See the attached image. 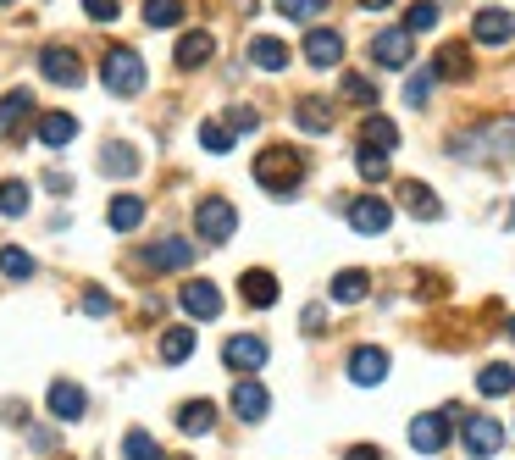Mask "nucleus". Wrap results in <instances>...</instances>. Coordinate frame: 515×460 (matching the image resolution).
I'll list each match as a JSON object with an SVG mask.
<instances>
[{
    "instance_id": "nucleus-23",
    "label": "nucleus",
    "mask_w": 515,
    "mask_h": 460,
    "mask_svg": "<svg viewBox=\"0 0 515 460\" xmlns=\"http://www.w3.org/2000/svg\"><path fill=\"white\" fill-rule=\"evenodd\" d=\"M250 61L261 67V73H283V67H288V45H283V39H272V34H255L250 39Z\"/></svg>"
},
{
    "instance_id": "nucleus-15",
    "label": "nucleus",
    "mask_w": 515,
    "mask_h": 460,
    "mask_svg": "<svg viewBox=\"0 0 515 460\" xmlns=\"http://www.w3.org/2000/svg\"><path fill=\"white\" fill-rule=\"evenodd\" d=\"M266 411H272V394H266L255 377H239V383H233V416H239V422H266Z\"/></svg>"
},
{
    "instance_id": "nucleus-37",
    "label": "nucleus",
    "mask_w": 515,
    "mask_h": 460,
    "mask_svg": "<svg viewBox=\"0 0 515 460\" xmlns=\"http://www.w3.org/2000/svg\"><path fill=\"white\" fill-rule=\"evenodd\" d=\"M338 95H344V100H355V106H377L372 78H360V73H344V78H338Z\"/></svg>"
},
{
    "instance_id": "nucleus-22",
    "label": "nucleus",
    "mask_w": 515,
    "mask_h": 460,
    "mask_svg": "<svg viewBox=\"0 0 515 460\" xmlns=\"http://www.w3.org/2000/svg\"><path fill=\"white\" fill-rule=\"evenodd\" d=\"M432 78H449V84L471 78V50L466 45H444L438 56H432Z\"/></svg>"
},
{
    "instance_id": "nucleus-20",
    "label": "nucleus",
    "mask_w": 515,
    "mask_h": 460,
    "mask_svg": "<svg viewBox=\"0 0 515 460\" xmlns=\"http://www.w3.org/2000/svg\"><path fill=\"white\" fill-rule=\"evenodd\" d=\"M239 294H244V305H255V311H272L277 305V278L266 267H250L239 278Z\"/></svg>"
},
{
    "instance_id": "nucleus-46",
    "label": "nucleus",
    "mask_w": 515,
    "mask_h": 460,
    "mask_svg": "<svg viewBox=\"0 0 515 460\" xmlns=\"http://www.w3.org/2000/svg\"><path fill=\"white\" fill-rule=\"evenodd\" d=\"M344 460H388V455H383L377 444H349V449H344Z\"/></svg>"
},
{
    "instance_id": "nucleus-21",
    "label": "nucleus",
    "mask_w": 515,
    "mask_h": 460,
    "mask_svg": "<svg viewBox=\"0 0 515 460\" xmlns=\"http://www.w3.org/2000/svg\"><path fill=\"white\" fill-rule=\"evenodd\" d=\"M72 139H78V117H67V111H45V117H39V145L61 150V145H72Z\"/></svg>"
},
{
    "instance_id": "nucleus-25",
    "label": "nucleus",
    "mask_w": 515,
    "mask_h": 460,
    "mask_svg": "<svg viewBox=\"0 0 515 460\" xmlns=\"http://www.w3.org/2000/svg\"><path fill=\"white\" fill-rule=\"evenodd\" d=\"M211 427H216V405H211V400H189V405H178V433L200 438V433H211Z\"/></svg>"
},
{
    "instance_id": "nucleus-4",
    "label": "nucleus",
    "mask_w": 515,
    "mask_h": 460,
    "mask_svg": "<svg viewBox=\"0 0 515 460\" xmlns=\"http://www.w3.org/2000/svg\"><path fill=\"white\" fill-rule=\"evenodd\" d=\"M194 233H200L205 244H228L233 233H239V211H233V200L205 194L200 206H194Z\"/></svg>"
},
{
    "instance_id": "nucleus-48",
    "label": "nucleus",
    "mask_w": 515,
    "mask_h": 460,
    "mask_svg": "<svg viewBox=\"0 0 515 460\" xmlns=\"http://www.w3.org/2000/svg\"><path fill=\"white\" fill-rule=\"evenodd\" d=\"M360 6H366V12H388V6H394V0H360Z\"/></svg>"
},
{
    "instance_id": "nucleus-30",
    "label": "nucleus",
    "mask_w": 515,
    "mask_h": 460,
    "mask_svg": "<svg viewBox=\"0 0 515 460\" xmlns=\"http://www.w3.org/2000/svg\"><path fill=\"white\" fill-rule=\"evenodd\" d=\"M360 145H366V150H394V145H399V128H394L388 117H377V111H372V117L360 122Z\"/></svg>"
},
{
    "instance_id": "nucleus-5",
    "label": "nucleus",
    "mask_w": 515,
    "mask_h": 460,
    "mask_svg": "<svg viewBox=\"0 0 515 460\" xmlns=\"http://www.w3.org/2000/svg\"><path fill=\"white\" fill-rule=\"evenodd\" d=\"M455 416L460 411H427V416H416L410 422V449H421V455H444L449 449V433H455Z\"/></svg>"
},
{
    "instance_id": "nucleus-36",
    "label": "nucleus",
    "mask_w": 515,
    "mask_h": 460,
    "mask_svg": "<svg viewBox=\"0 0 515 460\" xmlns=\"http://www.w3.org/2000/svg\"><path fill=\"white\" fill-rule=\"evenodd\" d=\"M438 17H444V6H438V0H416V6H410V17H405V28H410V34H432V28H438Z\"/></svg>"
},
{
    "instance_id": "nucleus-32",
    "label": "nucleus",
    "mask_w": 515,
    "mask_h": 460,
    "mask_svg": "<svg viewBox=\"0 0 515 460\" xmlns=\"http://www.w3.org/2000/svg\"><path fill=\"white\" fill-rule=\"evenodd\" d=\"M189 355H194V327H167V333H161V361L178 366V361H189Z\"/></svg>"
},
{
    "instance_id": "nucleus-12",
    "label": "nucleus",
    "mask_w": 515,
    "mask_h": 460,
    "mask_svg": "<svg viewBox=\"0 0 515 460\" xmlns=\"http://www.w3.org/2000/svg\"><path fill=\"white\" fill-rule=\"evenodd\" d=\"M471 39H477V45H510L515 39V12H504V6H482V12L471 17Z\"/></svg>"
},
{
    "instance_id": "nucleus-29",
    "label": "nucleus",
    "mask_w": 515,
    "mask_h": 460,
    "mask_svg": "<svg viewBox=\"0 0 515 460\" xmlns=\"http://www.w3.org/2000/svg\"><path fill=\"white\" fill-rule=\"evenodd\" d=\"M100 172H106V178H133V172H139V150L133 145H106L100 150Z\"/></svg>"
},
{
    "instance_id": "nucleus-51",
    "label": "nucleus",
    "mask_w": 515,
    "mask_h": 460,
    "mask_svg": "<svg viewBox=\"0 0 515 460\" xmlns=\"http://www.w3.org/2000/svg\"><path fill=\"white\" fill-rule=\"evenodd\" d=\"M178 460H183V455H178Z\"/></svg>"
},
{
    "instance_id": "nucleus-13",
    "label": "nucleus",
    "mask_w": 515,
    "mask_h": 460,
    "mask_svg": "<svg viewBox=\"0 0 515 460\" xmlns=\"http://www.w3.org/2000/svg\"><path fill=\"white\" fill-rule=\"evenodd\" d=\"M194 261V239H156L144 250V267L150 272H183Z\"/></svg>"
},
{
    "instance_id": "nucleus-40",
    "label": "nucleus",
    "mask_w": 515,
    "mask_h": 460,
    "mask_svg": "<svg viewBox=\"0 0 515 460\" xmlns=\"http://www.w3.org/2000/svg\"><path fill=\"white\" fill-rule=\"evenodd\" d=\"M0 272H6V278H34V255L6 244V250H0Z\"/></svg>"
},
{
    "instance_id": "nucleus-33",
    "label": "nucleus",
    "mask_w": 515,
    "mask_h": 460,
    "mask_svg": "<svg viewBox=\"0 0 515 460\" xmlns=\"http://www.w3.org/2000/svg\"><path fill=\"white\" fill-rule=\"evenodd\" d=\"M144 23L150 28H178L183 23V0H144Z\"/></svg>"
},
{
    "instance_id": "nucleus-17",
    "label": "nucleus",
    "mask_w": 515,
    "mask_h": 460,
    "mask_svg": "<svg viewBox=\"0 0 515 460\" xmlns=\"http://www.w3.org/2000/svg\"><path fill=\"white\" fill-rule=\"evenodd\" d=\"M183 311L194 316V322H211V316H222V289L216 283H183Z\"/></svg>"
},
{
    "instance_id": "nucleus-26",
    "label": "nucleus",
    "mask_w": 515,
    "mask_h": 460,
    "mask_svg": "<svg viewBox=\"0 0 515 460\" xmlns=\"http://www.w3.org/2000/svg\"><path fill=\"white\" fill-rule=\"evenodd\" d=\"M106 222H111L117 233H133V228L144 222V200H139V194H117V200L106 206Z\"/></svg>"
},
{
    "instance_id": "nucleus-50",
    "label": "nucleus",
    "mask_w": 515,
    "mask_h": 460,
    "mask_svg": "<svg viewBox=\"0 0 515 460\" xmlns=\"http://www.w3.org/2000/svg\"><path fill=\"white\" fill-rule=\"evenodd\" d=\"M0 6H6V0H0Z\"/></svg>"
},
{
    "instance_id": "nucleus-6",
    "label": "nucleus",
    "mask_w": 515,
    "mask_h": 460,
    "mask_svg": "<svg viewBox=\"0 0 515 460\" xmlns=\"http://www.w3.org/2000/svg\"><path fill=\"white\" fill-rule=\"evenodd\" d=\"M372 56L383 73H405L410 61H416V34L410 28H383V34L372 39Z\"/></svg>"
},
{
    "instance_id": "nucleus-38",
    "label": "nucleus",
    "mask_w": 515,
    "mask_h": 460,
    "mask_svg": "<svg viewBox=\"0 0 515 460\" xmlns=\"http://www.w3.org/2000/svg\"><path fill=\"white\" fill-rule=\"evenodd\" d=\"M200 145L211 150V156H228V150H233V128H228V122H200Z\"/></svg>"
},
{
    "instance_id": "nucleus-1",
    "label": "nucleus",
    "mask_w": 515,
    "mask_h": 460,
    "mask_svg": "<svg viewBox=\"0 0 515 460\" xmlns=\"http://www.w3.org/2000/svg\"><path fill=\"white\" fill-rule=\"evenodd\" d=\"M455 156L460 161H504V156H515V117H493V122H482V128H471V134H460L455 139Z\"/></svg>"
},
{
    "instance_id": "nucleus-47",
    "label": "nucleus",
    "mask_w": 515,
    "mask_h": 460,
    "mask_svg": "<svg viewBox=\"0 0 515 460\" xmlns=\"http://www.w3.org/2000/svg\"><path fill=\"white\" fill-rule=\"evenodd\" d=\"M322 322H327L322 305H311V311H305V333H322Z\"/></svg>"
},
{
    "instance_id": "nucleus-31",
    "label": "nucleus",
    "mask_w": 515,
    "mask_h": 460,
    "mask_svg": "<svg viewBox=\"0 0 515 460\" xmlns=\"http://www.w3.org/2000/svg\"><path fill=\"white\" fill-rule=\"evenodd\" d=\"M477 388H482V394H488V400H504V394H515V366H504V361L482 366Z\"/></svg>"
},
{
    "instance_id": "nucleus-35",
    "label": "nucleus",
    "mask_w": 515,
    "mask_h": 460,
    "mask_svg": "<svg viewBox=\"0 0 515 460\" xmlns=\"http://www.w3.org/2000/svg\"><path fill=\"white\" fill-rule=\"evenodd\" d=\"M122 455H128V460H167V455H161V444L144 433V427H133V433L122 438Z\"/></svg>"
},
{
    "instance_id": "nucleus-39",
    "label": "nucleus",
    "mask_w": 515,
    "mask_h": 460,
    "mask_svg": "<svg viewBox=\"0 0 515 460\" xmlns=\"http://www.w3.org/2000/svg\"><path fill=\"white\" fill-rule=\"evenodd\" d=\"M355 167H360V178H366V183H383L388 178V150H366V145H360Z\"/></svg>"
},
{
    "instance_id": "nucleus-3",
    "label": "nucleus",
    "mask_w": 515,
    "mask_h": 460,
    "mask_svg": "<svg viewBox=\"0 0 515 460\" xmlns=\"http://www.w3.org/2000/svg\"><path fill=\"white\" fill-rule=\"evenodd\" d=\"M100 84H106L111 95H139V89H144V61H139V50L111 45L106 61H100Z\"/></svg>"
},
{
    "instance_id": "nucleus-45",
    "label": "nucleus",
    "mask_w": 515,
    "mask_h": 460,
    "mask_svg": "<svg viewBox=\"0 0 515 460\" xmlns=\"http://www.w3.org/2000/svg\"><path fill=\"white\" fill-rule=\"evenodd\" d=\"M84 311H89V316H111V294H106V289H89V294H84Z\"/></svg>"
},
{
    "instance_id": "nucleus-14",
    "label": "nucleus",
    "mask_w": 515,
    "mask_h": 460,
    "mask_svg": "<svg viewBox=\"0 0 515 460\" xmlns=\"http://www.w3.org/2000/svg\"><path fill=\"white\" fill-rule=\"evenodd\" d=\"M300 56L327 73V67H338V61H344V34H333V28H311V34H305V45H300Z\"/></svg>"
},
{
    "instance_id": "nucleus-18",
    "label": "nucleus",
    "mask_w": 515,
    "mask_h": 460,
    "mask_svg": "<svg viewBox=\"0 0 515 460\" xmlns=\"http://www.w3.org/2000/svg\"><path fill=\"white\" fill-rule=\"evenodd\" d=\"M399 206H405L416 222H438V217H444V200H438L427 183H399Z\"/></svg>"
},
{
    "instance_id": "nucleus-16",
    "label": "nucleus",
    "mask_w": 515,
    "mask_h": 460,
    "mask_svg": "<svg viewBox=\"0 0 515 460\" xmlns=\"http://www.w3.org/2000/svg\"><path fill=\"white\" fill-rule=\"evenodd\" d=\"M50 416H56V422H78V416L89 411V400H84V388L78 383H67V377H56V383H50Z\"/></svg>"
},
{
    "instance_id": "nucleus-8",
    "label": "nucleus",
    "mask_w": 515,
    "mask_h": 460,
    "mask_svg": "<svg viewBox=\"0 0 515 460\" xmlns=\"http://www.w3.org/2000/svg\"><path fill=\"white\" fill-rule=\"evenodd\" d=\"M388 222H394V206L383 194H355L349 200V228L355 233H388Z\"/></svg>"
},
{
    "instance_id": "nucleus-10",
    "label": "nucleus",
    "mask_w": 515,
    "mask_h": 460,
    "mask_svg": "<svg viewBox=\"0 0 515 460\" xmlns=\"http://www.w3.org/2000/svg\"><path fill=\"white\" fill-rule=\"evenodd\" d=\"M222 361H228V372L255 377V372L266 366V339H255V333H239V339L222 344Z\"/></svg>"
},
{
    "instance_id": "nucleus-41",
    "label": "nucleus",
    "mask_w": 515,
    "mask_h": 460,
    "mask_svg": "<svg viewBox=\"0 0 515 460\" xmlns=\"http://www.w3.org/2000/svg\"><path fill=\"white\" fill-rule=\"evenodd\" d=\"M432 84H438V78H432V67H427V73H410V84H405V100H410V106H427Z\"/></svg>"
},
{
    "instance_id": "nucleus-24",
    "label": "nucleus",
    "mask_w": 515,
    "mask_h": 460,
    "mask_svg": "<svg viewBox=\"0 0 515 460\" xmlns=\"http://www.w3.org/2000/svg\"><path fill=\"white\" fill-rule=\"evenodd\" d=\"M28 111H34V95H28V89H12V95L0 100V139H12L28 122Z\"/></svg>"
},
{
    "instance_id": "nucleus-11",
    "label": "nucleus",
    "mask_w": 515,
    "mask_h": 460,
    "mask_svg": "<svg viewBox=\"0 0 515 460\" xmlns=\"http://www.w3.org/2000/svg\"><path fill=\"white\" fill-rule=\"evenodd\" d=\"M460 438H466L471 460H493L504 449V427L493 422V416H466V433H460Z\"/></svg>"
},
{
    "instance_id": "nucleus-19",
    "label": "nucleus",
    "mask_w": 515,
    "mask_h": 460,
    "mask_svg": "<svg viewBox=\"0 0 515 460\" xmlns=\"http://www.w3.org/2000/svg\"><path fill=\"white\" fill-rule=\"evenodd\" d=\"M211 56H216V39L205 34V28H189V34L178 39V50H172V61H178L183 73H194V67H205Z\"/></svg>"
},
{
    "instance_id": "nucleus-28",
    "label": "nucleus",
    "mask_w": 515,
    "mask_h": 460,
    "mask_svg": "<svg viewBox=\"0 0 515 460\" xmlns=\"http://www.w3.org/2000/svg\"><path fill=\"white\" fill-rule=\"evenodd\" d=\"M294 122H300L305 134H327V128H333V106L316 100V95H305L300 106H294Z\"/></svg>"
},
{
    "instance_id": "nucleus-2",
    "label": "nucleus",
    "mask_w": 515,
    "mask_h": 460,
    "mask_svg": "<svg viewBox=\"0 0 515 460\" xmlns=\"http://www.w3.org/2000/svg\"><path fill=\"white\" fill-rule=\"evenodd\" d=\"M300 178H305V156H300V150L272 145V150H261V156H255V183H261L266 194H277V200L300 189Z\"/></svg>"
},
{
    "instance_id": "nucleus-34",
    "label": "nucleus",
    "mask_w": 515,
    "mask_h": 460,
    "mask_svg": "<svg viewBox=\"0 0 515 460\" xmlns=\"http://www.w3.org/2000/svg\"><path fill=\"white\" fill-rule=\"evenodd\" d=\"M23 211H28V183L6 178L0 183V217H23Z\"/></svg>"
},
{
    "instance_id": "nucleus-7",
    "label": "nucleus",
    "mask_w": 515,
    "mask_h": 460,
    "mask_svg": "<svg viewBox=\"0 0 515 460\" xmlns=\"http://www.w3.org/2000/svg\"><path fill=\"white\" fill-rule=\"evenodd\" d=\"M39 73H45L50 84H61V89H78L84 84V61H78L72 45H45L39 50Z\"/></svg>"
},
{
    "instance_id": "nucleus-49",
    "label": "nucleus",
    "mask_w": 515,
    "mask_h": 460,
    "mask_svg": "<svg viewBox=\"0 0 515 460\" xmlns=\"http://www.w3.org/2000/svg\"><path fill=\"white\" fill-rule=\"evenodd\" d=\"M510 339H515V316H510Z\"/></svg>"
},
{
    "instance_id": "nucleus-44",
    "label": "nucleus",
    "mask_w": 515,
    "mask_h": 460,
    "mask_svg": "<svg viewBox=\"0 0 515 460\" xmlns=\"http://www.w3.org/2000/svg\"><path fill=\"white\" fill-rule=\"evenodd\" d=\"M84 12H89V23H117L122 0H84Z\"/></svg>"
},
{
    "instance_id": "nucleus-42",
    "label": "nucleus",
    "mask_w": 515,
    "mask_h": 460,
    "mask_svg": "<svg viewBox=\"0 0 515 460\" xmlns=\"http://www.w3.org/2000/svg\"><path fill=\"white\" fill-rule=\"evenodd\" d=\"M228 128H233V134H255V128H261V111H255V106H233Z\"/></svg>"
},
{
    "instance_id": "nucleus-43",
    "label": "nucleus",
    "mask_w": 515,
    "mask_h": 460,
    "mask_svg": "<svg viewBox=\"0 0 515 460\" xmlns=\"http://www.w3.org/2000/svg\"><path fill=\"white\" fill-rule=\"evenodd\" d=\"M277 12L283 17H322L327 0H277Z\"/></svg>"
},
{
    "instance_id": "nucleus-27",
    "label": "nucleus",
    "mask_w": 515,
    "mask_h": 460,
    "mask_svg": "<svg viewBox=\"0 0 515 460\" xmlns=\"http://www.w3.org/2000/svg\"><path fill=\"white\" fill-rule=\"evenodd\" d=\"M327 294H333L338 305H360L366 294H372V278H366L360 267H349V272H338V278H333V289H327Z\"/></svg>"
},
{
    "instance_id": "nucleus-9",
    "label": "nucleus",
    "mask_w": 515,
    "mask_h": 460,
    "mask_svg": "<svg viewBox=\"0 0 515 460\" xmlns=\"http://www.w3.org/2000/svg\"><path fill=\"white\" fill-rule=\"evenodd\" d=\"M388 366H394V361H388L383 344H360V350L349 355V383H355V388H377L388 377Z\"/></svg>"
}]
</instances>
